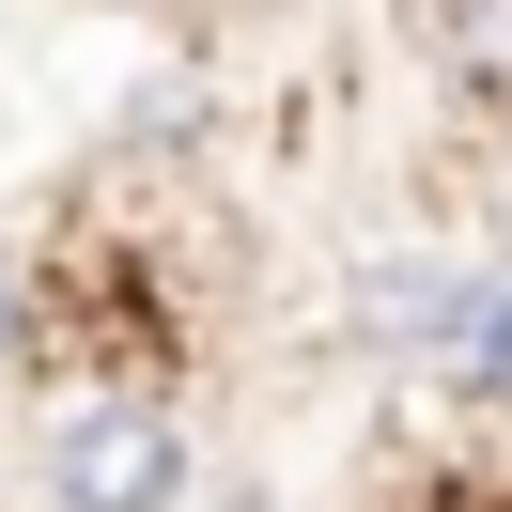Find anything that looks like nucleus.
I'll list each match as a JSON object with an SVG mask.
<instances>
[{
  "instance_id": "obj_1",
  "label": "nucleus",
  "mask_w": 512,
  "mask_h": 512,
  "mask_svg": "<svg viewBox=\"0 0 512 512\" xmlns=\"http://www.w3.org/2000/svg\"><path fill=\"white\" fill-rule=\"evenodd\" d=\"M187 388H171V342L78 311V357L32 404V497L47 512H187Z\"/></svg>"
},
{
  "instance_id": "obj_2",
  "label": "nucleus",
  "mask_w": 512,
  "mask_h": 512,
  "mask_svg": "<svg viewBox=\"0 0 512 512\" xmlns=\"http://www.w3.org/2000/svg\"><path fill=\"white\" fill-rule=\"evenodd\" d=\"M419 63L466 125H512V0H419Z\"/></svg>"
},
{
  "instance_id": "obj_3",
  "label": "nucleus",
  "mask_w": 512,
  "mask_h": 512,
  "mask_svg": "<svg viewBox=\"0 0 512 512\" xmlns=\"http://www.w3.org/2000/svg\"><path fill=\"white\" fill-rule=\"evenodd\" d=\"M450 404L512 419V249L481 264V311H466V357H450Z\"/></svg>"
},
{
  "instance_id": "obj_4",
  "label": "nucleus",
  "mask_w": 512,
  "mask_h": 512,
  "mask_svg": "<svg viewBox=\"0 0 512 512\" xmlns=\"http://www.w3.org/2000/svg\"><path fill=\"white\" fill-rule=\"evenodd\" d=\"M0 373H32V280L0 264Z\"/></svg>"
},
{
  "instance_id": "obj_5",
  "label": "nucleus",
  "mask_w": 512,
  "mask_h": 512,
  "mask_svg": "<svg viewBox=\"0 0 512 512\" xmlns=\"http://www.w3.org/2000/svg\"><path fill=\"white\" fill-rule=\"evenodd\" d=\"M497 187H512V125H497Z\"/></svg>"
}]
</instances>
